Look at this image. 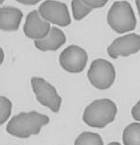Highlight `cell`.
<instances>
[{"mask_svg": "<svg viewBox=\"0 0 140 145\" xmlns=\"http://www.w3.org/2000/svg\"><path fill=\"white\" fill-rule=\"evenodd\" d=\"M49 123V118L36 111L20 113L14 116L6 127V131L18 138H29L40 133L42 127Z\"/></svg>", "mask_w": 140, "mask_h": 145, "instance_id": "obj_1", "label": "cell"}, {"mask_svg": "<svg viewBox=\"0 0 140 145\" xmlns=\"http://www.w3.org/2000/svg\"><path fill=\"white\" fill-rule=\"evenodd\" d=\"M117 107L111 99L94 100L85 108L83 113V121L87 125L95 129H104L115 120Z\"/></svg>", "mask_w": 140, "mask_h": 145, "instance_id": "obj_2", "label": "cell"}, {"mask_svg": "<svg viewBox=\"0 0 140 145\" xmlns=\"http://www.w3.org/2000/svg\"><path fill=\"white\" fill-rule=\"evenodd\" d=\"M107 24L117 33H125L136 27V18L127 1H115L107 13Z\"/></svg>", "mask_w": 140, "mask_h": 145, "instance_id": "obj_3", "label": "cell"}, {"mask_svg": "<svg viewBox=\"0 0 140 145\" xmlns=\"http://www.w3.org/2000/svg\"><path fill=\"white\" fill-rule=\"evenodd\" d=\"M87 76L94 87L100 90H105L113 84L117 72L111 62L105 59H96L91 63Z\"/></svg>", "mask_w": 140, "mask_h": 145, "instance_id": "obj_4", "label": "cell"}, {"mask_svg": "<svg viewBox=\"0 0 140 145\" xmlns=\"http://www.w3.org/2000/svg\"><path fill=\"white\" fill-rule=\"evenodd\" d=\"M31 84L36 100L53 113H58L61 106V97L57 93L56 88L44 78L38 76L32 78Z\"/></svg>", "mask_w": 140, "mask_h": 145, "instance_id": "obj_5", "label": "cell"}, {"mask_svg": "<svg viewBox=\"0 0 140 145\" xmlns=\"http://www.w3.org/2000/svg\"><path fill=\"white\" fill-rule=\"evenodd\" d=\"M38 13L42 18L49 24L64 27L69 25L71 23L68 7L63 2L55 0L44 1L38 7Z\"/></svg>", "mask_w": 140, "mask_h": 145, "instance_id": "obj_6", "label": "cell"}, {"mask_svg": "<svg viewBox=\"0 0 140 145\" xmlns=\"http://www.w3.org/2000/svg\"><path fill=\"white\" fill-rule=\"evenodd\" d=\"M87 62V52L77 45L67 46L59 55V64L61 68L70 74H79L83 72Z\"/></svg>", "mask_w": 140, "mask_h": 145, "instance_id": "obj_7", "label": "cell"}, {"mask_svg": "<svg viewBox=\"0 0 140 145\" xmlns=\"http://www.w3.org/2000/svg\"><path fill=\"white\" fill-rule=\"evenodd\" d=\"M140 50V35L137 33L119 36L115 38L111 45L107 47V53L113 59L118 57H127L135 54Z\"/></svg>", "mask_w": 140, "mask_h": 145, "instance_id": "obj_8", "label": "cell"}, {"mask_svg": "<svg viewBox=\"0 0 140 145\" xmlns=\"http://www.w3.org/2000/svg\"><path fill=\"white\" fill-rule=\"evenodd\" d=\"M50 24L44 21L36 10H33L28 14L23 27L25 35L34 40L46 38L50 33Z\"/></svg>", "mask_w": 140, "mask_h": 145, "instance_id": "obj_9", "label": "cell"}, {"mask_svg": "<svg viewBox=\"0 0 140 145\" xmlns=\"http://www.w3.org/2000/svg\"><path fill=\"white\" fill-rule=\"evenodd\" d=\"M23 13L12 6H5L0 9V29L3 31H16L20 27Z\"/></svg>", "mask_w": 140, "mask_h": 145, "instance_id": "obj_10", "label": "cell"}, {"mask_svg": "<svg viewBox=\"0 0 140 145\" xmlns=\"http://www.w3.org/2000/svg\"><path fill=\"white\" fill-rule=\"evenodd\" d=\"M66 42L65 33L58 27H51L50 33L46 38L40 40H35L36 49L46 52V51H56Z\"/></svg>", "mask_w": 140, "mask_h": 145, "instance_id": "obj_11", "label": "cell"}, {"mask_svg": "<svg viewBox=\"0 0 140 145\" xmlns=\"http://www.w3.org/2000/svg\"><path fill=\"white\" fill-rule=\"evenodd\" d=\"M107 0H73L71 2L73 17L76 21H81L93 9L104 7Z\"/></svg>", "mask_w": 140, "mask_h": 145, "instance_id": "obj_12", "label": "cell"}, {"mask_svg": "<svg viewBox=\"0 0 140 145\" xmlns=\"http://www.w3.org/2000/svg\"><path fill=\"white\" fill-rule=\"evenodd\" d=\"M124 145H140V123H132L124 129L122 133Z\"/></svg>", "mask_w": 140, "mask_h": 145, "instance_id": "obj_13", "label": "cell"}, {"mask_svg": "<svg viewBox=\"0 0 140 145\" xmlns=\"http://www.w3.org/2000/svg\"><path fill=\"white\" fill-rule=\"evenodd\" d=\"M74 145H104L100 134L91 131H84L76 138Z\"/></svg>", "mask_w": 140, "mask_h": 145, "instance_id": "obj_14", "label": "cell"}, {"mask_svg": "<svg viewBox=\"0 0 140 145\" xmlns=\"http://www.w3.org/2000/svg\"><path fill=\"white\" fill-rule=\"evenodd\" d=\"M12 111V102L7 97H0V125H3L9 119Z\"/></svg>", "mask_w": 140, "mask_h": 145, "instance_id": "obj_15", "label": "cell"}, {"mask_svg": "<svg viewBox=\"0 0 140 145\" xmlns=\"http://www.w3.org/2000/svg\"><path fill=\"white\" fill-rule=\"evenodd\" d=\"M131 115L135 121H140V100L133 106L132 110H131Z\"/></svg>", "mask_w": 140, "mask_h": 145, "instance_id": "obj_16", "label": "cell"}, {"mask_svg": "<svg viewBox=\"0 0 140 145\" xmlns=\"http://www.w3.org/2000/svg\"><path fill=\"white\" fill-rule=\"evenodd\" d=\"M17 1L21 4H24V5H36L40 2L38 0H29V1L28 0H17Z\"/></svg>", "mask_w": 140, "mask_h": 145, "instance_id": "obj_17", "label": "cell"}, {"mask_svg": "<svg viewBox=\"0 0 140 145\" xmlns=\"http://www.w3.org/2000/svg\"><path fill=\"white\" fill-rule=\"evenodd\" d=\"M135 4H136V6H137V10H138L139 17H140V0H136V1H135Z\"/></svg>", "mask_w": 140, "mask_h": 145, "instance_id": "obj_18", "label": "cell"}, {"mask_svg": "<svg viewBox=\"0 0 140 145\" xmlns=\"http://www.w3.org/2000/svg\"><path fill=\"white\" fill-rule=\"evenodd\" d=\"M0 52H1V64H2L4 60V52H3V50H2V48L0 49Z\"/></svg>", "mask_w": 140, "mask_h": 145, "instance_id": "obj_19", "label": "cell"}, {"mask_svg": "<svg viewBox=\"0 0 140 145\" xmlns=\"http://www.w3.org/2000/svg\"><path fill=\"white\" fill-rule=\"evenodd\" d=\"M107 145H121V144L118 143V142H111V143H109Z\"/></svg>", "mask_w": 140, "mask_h": 145, "instance_id": "obj_20", "label": "cell"}]
</instances>
